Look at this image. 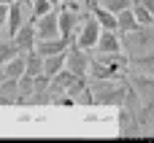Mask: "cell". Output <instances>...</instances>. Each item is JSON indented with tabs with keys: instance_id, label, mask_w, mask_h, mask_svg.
<instances>
[{
	"instance_id": "3957f363",
	"label": "cell",
	"mask_w": 154,
	"mask_h": 143,
	"mask_svg": "<svg viewBox=\"0 0 154 143\" xmlns=\"http://www.w3.org/2000/svg\"><path fill=\"white\" fill-rule=\"evenodd\" d=\"M116 16H119V30H122V32H133V30H138V27H141V22H138V19H135V14H133V5H130V8H125L122 14H116Z\"/></svg>"
},
{
	"instance_id": "277c9868",
	"label": "cell",
	"mask_w": 154,
	"mask_h": 143,
	"mask_svg": "<svg viewBox=\"0 0 154 143\" xmlns=\"http://www.w3.org/2000/svg\"><path fill=\"white\" fill-rule=\"evenodd\" d=\"M133 14H135V19L141 22V27H149L154 24V14L143 5V3H133Z\"/></svg>"
},
{
	"instance_id": "6da1fadb",
	"label": "cell",
	"mask_w": 154,
	"mask_h": 143,
	"mask_svg": "<svg viewBox=\"0 0 154 143\" xmlns=\"http://www.w3.org/2000/svg\"><path fill=\"white\" fill-rule=\"evenodd\" d=\"M103 30V24L97 22V19H89L87 24H84V30H81V38H79V49H92V46H97V41H100V32Z\"/></svg>"
},
{
	"instance_id": "8992f818",
	"label": "cell",
	"mask_w": 154,
	"mask_h": 143,
	"mask_svg": "<svg viewBox=\"0 0 154 143\" xmlns=\"http://www.w3.org/2000/svg\"><path fill=\"white\" fill-rule=\"evenodd\" d=\"M84 68H87V59H84V54L81 51H73V57H70V73H84Z\"/></svg>"
},
{
	"instance_id": "ba28073f",
	"label": "cell",
	"mask_w": 154,
	"mask_h": 143,
	"mask_svg": "<svg viewBox=\"0 0 154 143\" xmlns=\"http://www.w3.org/2000/svg\"><path fill=\"white\" fill-rule=\"evenodd\" d=\"M22 65H24L22 59H19V62H14V65H8V68H5V70H8V76H11V78H16V76H19V70H22Z\"/></svg>"
},
{
	"instance_id": "7a4b0ae2",
	"label": "cell",
	"mask_w": 154,
	"mask_h": 143,
	"mask_svg": "<svg viewBox=\"0 0 154 143\" xmlns=\"http://www.w3.org/2000/svg\"><path fill=\"white\" fill-rule=\"evenodd\" d=\"M133 87L138 89L141 97H154V73H152V76H141V73H135V76H133Z\"/></svg>"
},
{
	"instance_id": "52a82bcc",
	"label": "cell",
	"mask_w": 154,
	"mask_h": 143,
	"mask_svg": "<svg viewBox=\"0 0 154 143\" xmlns=\"http://www.w3.org/2000/svg\"><path fill=\"white\" fill-rule=\"evenodd\" d=\"M19 22H22V16H19V8L14 5L11 19H8V32H11V35H14V32H19Z\"/></svg>"
},
{
	"instance_id": "5b68a950",
	"label": "cell",
	"mask_w": 154,
	"mask_h": 143,
	"mask_svg": "<svg viewBox=\"0 0 154 143\" xmlns=\"http://www.w3.org/2000/svg\"><path fill=\"white\" fill-rule=\"evenodd\" d=\"M100 5H106L108 11H114V14H122L125 8H130L133 5V0H100Z\"/></svg>"
}]
</instances>
